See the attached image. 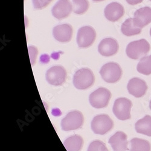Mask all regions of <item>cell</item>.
<instances>
[{
  "instance_id": "1",
  "label": "cell",
  "mask_w": 151,
  "mask_h": 151,
  "mask_svg": "<svg viewBox=\"0 0 151 151\" xmlns=\"http://www.w3.org/2000/svg\"><path fill=\"white\" fill-rule=\"evenodd\" d=\"M150 50L149 43L146 40L142 39L130 42L127 47L126 53L129 58L138 60L146 56Z\"/></svg>"
},
{
  "instance_id": "2",
  "label": "cell",
  "mask_w": 151,
  "mask_h": 151,
  "mask_svg": "<svg viewBox=\"0 0 151 151\" xmlns=\"http://www.w3.org/2000/svg\"><path fill=\"white\" fill-rule=\"evenodd\" d=\"M94 80V76L92 71L84 68L75 73L73 77V84L79 90H85L93 85Z\"/></svg>"
},
{
  "instance_id": "3",
  "label": "cell",
  "mask_w": 151,
  "mask_h": 151,
  "mask_svg": "<svg viewBox=\"0 0 151 151\" xmlns=\"http://www.w3.org/2000/svg\"><path fill=\"white\" fill-rule=\"evenodd\" d=\"M100 74L106 82L116 83L122 78V70L117 63L109 62L101 68Z\"/></svg>"
},
{
  "instance_id": "4",
  "label": "cell",
  "mask_w": 151,
  "mask_h": 151,
  "mask_svg": "<svg viewBox=\"0 0 151 151\" xmlns=\"http://www.w3.org/2000/svg\"><path fill=\"white\" fill-rule=\"evenodd\" d=\"M132 106V103L127 98H119L114 104L112 111L115 116L120 120H127L130 119L131 109Z\"/></svg>"
},
{
  "instance_id": "5",
  "label": "cell",
  "mask_w": 151,
  "mask_h": 151,
  "mask_svg": "<svg viewBox=\"0 0 151 151\" xmlns=\"http://www.w3.org/2000/svg\"><path fill=\"white\" fill-rule=\"evenodd\" d=\"M83 120V114L80 111L70 112L61 122L62 129L65 131L78 129L82 126Z\"/></svg>"
},
{
  "instance_id": "6",
  "label": "cell",
  "mask_w": 151,
  "mask_h": 151,
  "mask_svg": "<svg viewBox=\"0 0 151 151\" xmlns=\"http://www.w3.org/2000/svg\"><path fill=\"white\" fill-rule=\"evenodd\" d=\"M91 125L95 134L104 135L113 128L114 123L108 115L100 114L93 118Z\"/></svg>"
},
{
  "instance_id": "7",
  "label": "cell",
  "mask_w": 151,
  "mask_h": 151,
  "mask_svg": "<svg viewBox=\"0 0 151 151\" xmlns=\"http://www.w3.org/2000/svg\"><path fill=\"white\" fill-rule=\"evenodd\" d=\"M111 97V92L108 89L105 88H99L90 95L89 101L93 107L103 108L107 106Z\"/></svg>"
},
{
  "instance_id": "8",
  "label": "cell",
  "mask_w": 151,
  "mask_h": 151,
  "mask_svg": "<svg viewBox=\"0 0 151 151\" xmlns=\"http://www.w3.org/2000/svg\"><path fill=\"white\" fill-rule=\"evenodd\" d=\"M45 77L48 83L55 86L61 85L66 81L67 71L62 66H53L47 70Z\"/></svg>"
},
{
  "instance_id": "9",
  "label": "cell",
  "mask_w": 151,
  "mask_h": 151,
  "mask_svg": "<svg viewBox=\"0 0 151 151\" xmlns=\"http://www.w3.org/2000/svg\"><path fill=\"white\" fill-rule=\"evenodd\" d=\"M96 37L95 30L90 26L82 27L77 35V43L79 48H88L94 42Z\"/></svg>"
},
{
  "instance_id": "10",
  "label": "cell",
  "mask_w": 151,
  "mask_h": 151,
  "mask_svg": "<svg viewBox=\"0 0 151 151\" xmlns=\"http://www.w3.org/2000/svg\"><path fill=\"white\" fill-rule=\"evenodd\" d=\"M127 88L130 94L135 97L140 98L145 95L148 87L144 80L138 78H134L129 81Z\"/></svg>"
},
{
  "instance_id": "11",
  "label": "cell",
  "mask_w": 151,
  "mask_h": 151,
  "mask_svg": "<svg viewBox=\"0 0 151 151\" xmlns=\"http://www.w3.org/2000/svg\"><path fill=\"white\" fill-rule=\"evenodd\" d=\"M73 10V6L69 0H58L52 10L53 16L58 19L67 18Z\"/></svg>"
},
{
  "instance_id": "12",
  "label": "cell",
  "mask_w": 151,
  "mask_h": 151,
  "mask_svg": "<svg viewBox=\"0 0 151 151\" xmlns=\"http://www.w3.org/2000/svg\"><path fill=\"white\" fill-rule=\"evenodd\" d=\"M119 48L117 41L111 37H109L104 39L100 42L98 46V51L101 55L108 57L116 55L118 52Z\"/></svg>"
},
{
  "instance_id": "13",
  "label": "cell",
  "mask_w": 151,
  "mask_h": 151,
  "mask_svg": "<svg viewBox=\"0 0 151 151\" xmlns=\"http://www.w3.org/2000/svg\"><path fill=\"white\" fill-rule=\"evenodd\" d=\"M128 136L124 132L118 131L112 135L108 140L114 151H126L128 150Z\"/></svg>"
},
{
  "instance_id": "14",
  "label": "cell",
  "mask_w": 151,
  "mask_h": 151,
  "mask_svg": "<svg viewBox=\"0 0 151 151\" xmlns=\"http://www.w3.org/2000/svg\"><path fill=\"white\" fill-rule=\"evenodd\" d=\"M53 35L56 40L60 42H69L73 36V28L68 24L58 25L53 28Z\"/></svg>"
},
{
  "instance_id": "15",
  "label": "cell",
  "mask_w": 151,
  "mask_h": 151,
  "mask_svg": "<svg viewBox=\"0 0 151 151\" xmlns=\"http://www.w3.org/2000/svg\"><path fill=\"white\" fill-rule=\"evenodd\" d=\"M104 14L108 20L116 22L124 15V9L123 6L119 3H111L105 7Z\"/></svg>"
},
{
  "instance_id": "16",
  "label": "cell",
  "mask_w": 151,
  "mask_h": 151,
  "mask_svg": "<svg viewBox=\"0 0 151 151\" xmlns=\"http://www.w3.org/2000/svg\"><path fill=\"white\" fill-rule=\"evenodd\" d=\"M133 19L138 27L142 29L147 26L151 22V8L144 7L136 10Z\"/></svg>"
},
{
  "instance_id": "17",
  "label": "cell",
  "mask_w": 151,
  "mask_h": 151,
  "mask_svg": "<svg viewBox=\"0 0 151 151\" xmlns=\"http://www.w3.org/2000/svg\"><path fill=\"white\" fill-rule=\"evenodd\" d=\"M135 128L137 132L151 137V116L146 115L138 120L135 123Z\"/></svg>"
},
{
  "instance_id": "18",
  "label": "cell",
  "mask_w": 151,
  "mask_h": 151,
  "mask_svg": "<svg viewBox=\"0 0 151 151\" xmlns=\"http://www.w3.org/2000/svg\"><path fill=\"white\" fill-rule=\"evenodd\" d=\"M83 144V138L78 135L67 138L64 142V145L67 151H81Z\"/></svg>"
},
{
  "instance_id": "19",
  "label": "cell",
  "mask_w": 151,
  "mask_h": 151,
  "mask_svg": "<svg viewBox=\"0 0 151 151\" xmlns=\"http://www.w3.org/2000/svg\"><path fill=\"white\" fill-rule=\"evenodd\" d=\"M121 31L125 36H131L141 33L142 29L136 26L133 18H128L122 24Z\"/></svg>"
},
{
  "instance_id": "20",
  "label": "cell",
  "mask_w": 151,
  "mask_h": 151,
  "mask_svg": "<svg viewBox=\"0 0 151 151\" xmlns=\"http://www.w3.org/2000/svg\"><path fill=\"white\" fill-rule=\"evenodd\" d=\"M129 151H151V145L147 140L134 138L130 141Z\"/></svg>"
},
{
  "instance_id": "21",
  "label": "cell",
  "mask_w": 151,
  "mask_h": 151,
  "mask_svg": "<svg viewBox=\"0 0 151 151\" xmlns=\"http://www.w3.org/2000/svg\"><path fill=\"white\" fill-rule=\"evenodd\" d=\"M138 73L146 76L151 74V55L145 56L141 59L137 66Z\"/></svg>"
},
{
  "instance_id": "22",
  "label": "cell",
  "mask_w": 151,
  "mask_h": 151,
  "mask_svg": "<svg viewBox=\"0 0 151 151\" xmlns=\"http://www.w3.org/2000/svg\"><path fill=\"white\" fill-rule=\"evenodd\" d=\"M73 11L76 14L82 15L87 11L89 7L88 0H72Z\"/></svg>"
},
{
  "instance_id": "23",
  "label": "cell",
  "mask_w": 151,
  "mask_h": 151,
  "mask_svg": "<svg viewBox=\"0 0 151 151\" xmlns=\"http://www.w3.org/2000/svg\"><path fill=\"white\" fill-rule=\"evenodd\" d=\"M88 151H109L105 144L100 140L92 142L88 148Z\"/></svg>"
},
{
  "instance_id": "24",
  "label": "cell",
  "mask_w": 151,
  "mask_h": 151,
  "mask_svg": "<svg viewBox=\"0 0 151 151\" xmlns=\"http://www.w3.org/2000/svg\"><path fill=\"white\" fill-rule=\"evenodd\" d=\"M53 0H32L35 9H42L47 7Z\"/></svg>"
},
{
  "instance_id": "25",
  "label": "cell",
  "mask_w": 151,
  "mask_h": 151,
  "mask_svg": "<svg viewBox=\"0 0 151 151\" xmlns=\"http://www.w3.org/2000/svg\"><path fill=\"white\" fill-rule=\"evenodd\" d=\"M29 56L30 58V62H31V64L33 65L35 62L36 58L37 55V50L36 47L33 46H30L29 47Z\"/></svg>"
},
{
  "instance_id": "26",
  "label": "cell",
  "mask_w": 151,
  "mask_h": 151,
  "mask_svg": "<svg viewBox=\"0 0 151 151\" xmlns=\"http://www.w3.org/2000/svg\"><path fill=\"white\" fill-rule=\"evenodd\" d=\"M127 2L130 5H136L143 2V0H126Z\"/></svg>"
},
{
  "instance_id": "27",
  "label": "cell",
  "mask_w": 151,
  "mask_h": 151,
  "mask_svg": "<svg viewBox=\"0 0 151 151\" xmlns=\"http://www.w3.org/2000/svg\"><path fill=\"white\" fill-rule=\"evenodd\" d=\"M95 2H99V1H104V0H93Z\"/></svg>"
},
{
  "instance_id": "28",
  "label": "cell",
  "mask_w": 151,
  "mask_h": 151,
  "mask_svg": "<svg viewBox=\"0 0 151 151\" xmlns=\"http://www.w3.org/2000/svg\"><path fill=\"white\" fill-rule=\"evenodd\" d=\"M149 108H150V110H151V100H150V103H149Z\"/></svg>"
},
{
  "instance_id": "29",
  "label": "cell",
  "mask_w": 151,
  "mask_h": 151,
  "mask_svg": "<svg viewBox=\"0 0 151 151\" xmlns=\"http://www.w3.org/2000/svg\"><path fill=\"white\" fill-rule=\"evenodd\" d=\"M150 36H151V28H150Z\"/></svg>"
},
{
  "instance_id": "30",
  "label": "cell",
  "mask_w": 151,
  "mask_h": 151,
  "mask_svg": "<svg viewBox=\"0 0 151 151\" xmlns=\"http://www.w3.org/2000/svg\"><path fill=\"white\" fill-rule=\"evenodd\" d=\"M150 1H151V0H150Z\"/></svg>"
}]
</instances>
